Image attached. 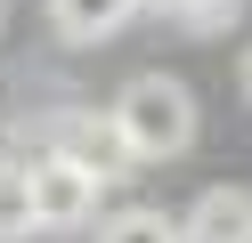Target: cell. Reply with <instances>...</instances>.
I'll list each match as a JSON object with an SVG mask.
<instances>
[{"label":"cell","instance_id":"cell-1","mask_svg":"<svg viewBox=\"0 0 252 243\" xmlns=\"http://www.w3.org/2000/svg\"><path fill=\"white\" fill-rule=\"evenodd\" d=\"M114 122H122V138H130L138 162H179L195 146V97L171 73H138V81H122Z\"/></svg>","mask_w":252,"mask_h":243},{"label":"cell","instance_id":"cell-2","mask_svg":"<svg viewBox=\"0 0 252 243\" xmlns=\"http://www.w3.org/2000/svg\"><path fill=\"white\" fill-rule=\"evenodd\" d=\"M98 203H106V178L90 170V162L57 154V146H41V154H33V211H41L49 235L90 227V219H98Z\"/></svg>","mask_w":252,"mask_h":243},{"label":"cell","instance_id":"cell-3","mask_svg":"<svg viewBox=\"0 0 252 243\" xmlns=\"http://www.w3.org/2000/svg\"><path fill=\"white\" fill-rule=\"evenodd\" d=\"M41 146H57V154H73V162H90L98 178H122L130 170V138H122V122L114 113H90V106H65V113H49L41 122Z\"/></svg>","mask_w":252,"mask_h":243},{"label":"cell","instance_id":"cell-4","mask_svg":"<svg viewBox=\"0 0 252 243\" xmlns=\"http://www.w3.org/2000/svg\"><path fill=\"white\" fill-rule=\"evenodd\" d=\"M179 235H187V243H252V194H244V187L195 194V211L179 219Z\"/></svg>","mask_w":252,"mask_h":243},{"label":"cell","instance_id":"cell-5","mask_svg":"<svg viewBox=\"0 0 252 243\" xmlns=\"http://www.w3.org/2000/svg\"><path fill=\"white\" fill-rule=\"evenodd\" d=\"M138 8H147V0H49V25H57V41L90 49V41H114Z\"/></svg>","mask_w":252,"mask_h":243},{"label":"cell","instance_id":"cell-6","mask_svg":"<svg viewBox=\"0 0 252 243\" xmlns=\"http://www.w3.org/2000/svg\"><path fill=\"white\" fill-rule=\"evenodd\" d=\"M33 227H41V211H33V162L0 154V243H25Z\"/></svg>","mask_w":252,"mask_h":243},{"label":"cell","instance_id":"cell-7","mask_svg":"<svg viewBox=\"0 0 252 243\" xmlns=\"http://www.w3.org/2000/svg\"><path fill=\"white\" fill-rule=\"evenodd\" d=\"M98 243H187V235H179V219H171V211H155V203H138V211H114Z\"/></svg>","mask_w":252,"mask_h":243},{"label":"cell","instance_id":"cell-8","mask_svg":"<svg viewBox=\"0 0 252 243\" xmlns=\"http://www.w3.org/2000/svg\"><path fill=\"white\" fill-rule=\"evenodd\" d=\"M236 8H244V0H187V8H179V25H195V32H220Z\"/></svg>","mask_w":252,"mask_h":243},{"label":"cell","instance_id":"cell-9","mask_svg":"<svg viewBox=\"0 0 252 243\" xmlns=\"http://www.w3.org/2000/svg\"><path fill=\"white\" fill-rule=\"evenodd\" d=\"M236 81H244V97H252V49H244V65H236Z\"/></svg>","mask_w":252,"mask_h":243},{"label":"cell","instance_id":"cell-10","mask_svg":"<svg viewBox=\"0 0 252 243\" xmlns=\"http://www.w3.org/2000/svg\"><path fill=\"white\" fill-rule=\"evenodd\" d=\"M0 16H8V0H0Z\"/></svg>","mask_w":252,"mask_h":243}]
</instances>
